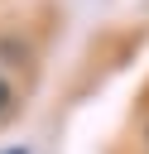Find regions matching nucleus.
Masks as SVG:
<instances>
[{
	"mask_svg": "<svg viewBox=\"0 0 149 154\" xmlns=\"http://www.w3.org/2000/svg\"><path fill=\"white\" fill-rule=\"evenodd\" d=\"M5 106H10V87L0 82V111H5Z\"/></svg>",
	"mask_w": 149,
	"mask_h": 154,
	"instance_id": "1",
	"label": "nucleus"
},
{
	"mask_svg": "<svg viewBox=\"0 0 149 154\" xmlns=\"http://www.w3.org/2000/svg\"><path fill=\"white\" fill-rule=\"evenodd\" d=\"M5 154H29V149H5Z\"/></svg>",
	"mask_w": 149,
	"mask_h": 154,
	"instance_id": "2",
	"label": "nucleus"
}]
</instances>
